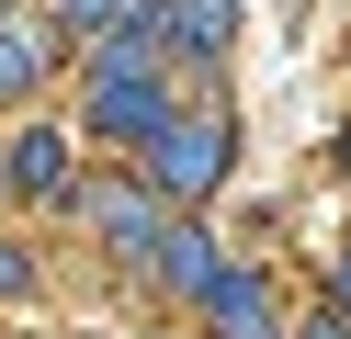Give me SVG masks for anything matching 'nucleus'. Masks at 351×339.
<instances>
[{"mask_svg":"<svg viewBox=\"0 0 351 339\" xmlns=\"http://www.w3.org/2000/svg\"><path fill=\"white\" fill-rule=\"evenodd\" d=\"M147 147H159V181H170V192H204V181L227 170V125H215V113H170Z\"/></svg>","mask_w":351,"mask_h":339,"instance_id":"nucleus-1","label":"nucleus"},{"mask_svg":"<svg viewBox=\"0 0 351 339\" xmlns=\"http://www.w3.org/2000/svg\"><path fill=\"white\" fill-rule=\"evenodd\" d=\"M227 23H238V0H170V12H159V45H170V57H215Z\"/></svg>","mask_w":351,"mask_h":339,"instance_id":"nucleus-2","label":"nucleus"},{"mask_svg":"<svg viewBox=\"0 0 351 339\" xmlns=\"http://www.w3.org/2000/svg\"><path fill=\"white\" fill-rule=\"evenodd\" d=\"M91 215H102V238H114V249H159V203L125 192V181H114V192H91Z\"/></svg>","mask_w":351,"mask_h":339,"instance_id":"nucleus-3","label":"nucleus"},{"mask_svg":"<svg viewBox=\"0 0 351 339\" xmlns=\"http://www.w3.org/2000/svg\"><path fill=\"white\" fill-rule=\"evenodd\" d=\"M204 305H215V339H283L272 316H261V283H227V271H215V294H204Z\"/></svg>","mask_w":351,"mask_h":339,"instance_id":"nucleus-4","label":"nucleus"},{"mask_svg":"<svg viewBox=\"0 0 351 339\" xmlns=\"http://www.w3.org/2000/svg\"><path fill=\"white\" fill-rule=\"evenodd\" d=\"M69 23H125V0H69Z\"/></svg>","mask_w":351,"mask_h":339,"instance_id":"nucleus-5","label":"nucleus"}]
</instances>
